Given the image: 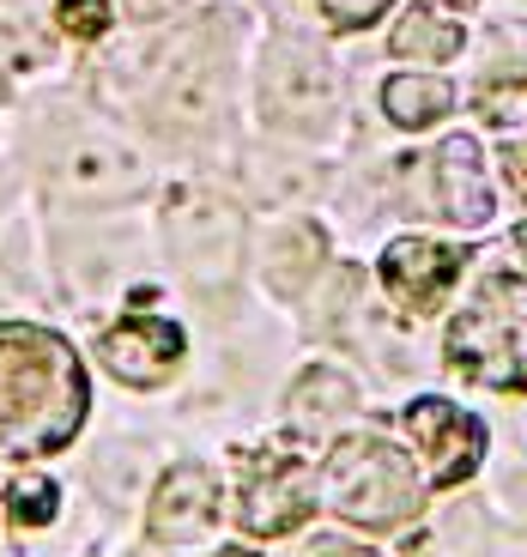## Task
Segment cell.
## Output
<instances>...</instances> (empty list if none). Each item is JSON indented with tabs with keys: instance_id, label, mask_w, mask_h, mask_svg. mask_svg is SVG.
<instances>
[{
	"instance_id": "cell-1",
	"label": "cell",
	"mask_w": 527,
	"mask_h": 557,
	"mask_svg": "<svg viewBox=\"0 0 527 557\" xmlns=\"http://www.w3.org/2000/svg\"><path fill=\"white\" fill-rule=\"evenodd\" d=\"M91 388L85 363L37 321H0V455H61L79 436Z\"/></svg>"
},
{
	"instance_id": "cell-2",
	"label": "cell",
	"mask_w": 527,
	"mask_h": 557,
	"mask_svg": "<svg viewBox=\"0 0 527 557\" xmlns=\"http://www.w3.org/2000/svg\"><path fill=\"white\" fill-rule=\"evenodd\" d=\"M449 370L503 394H527V278L491 273L473 304L449 321Z\"/></svg>"
},
{
	"instance_id": "cell-3",
	"label": "cell",
	"mask_w": 527,
	"mask_h": 557,
	"mask_svg": "<svg viewBox=\"0 0 527 557\" xmlns=\"http://www.w3.org/2000/svg\"><path fill=\"white\" fill-rule=\"evenodd\" d=\"M321 497L333 516H346L352 528H401L425 509L413 460L382 436H346L321 467Z\"/></svg>"
},
{
	"instance_id": "cell-4",
	"label": "cell",
	"mask_w": 527,
	"mask_h": 557,
	"mask_svg": "<svg viewBox=\"0 0 527 557\" xmlns=\"http://www.w3.org/2000/svg\"><path fill=\"white\" fill-rule=\"evenodd\" d=\"M164 231H170V249H176V267L195 285L219 292V285L236 278V261H243V212L224 195H212V188H182V195H170Z\"/></svg>"
},
{
	"instance_id": "cell-5",
	"label": "cell",
	"mask_w": 527,
	"mask_h": 557,
	"mask_svg": "<svg viewBox=\"0 0 527 557\" xmlns=\"http://www.w3.org/2000/svg\"><path fill=\"white\" fill-rule=\"evenodd\" d=\"M316 516V485L297 455H273V448H236V521L255 540H279L297 533Z\"/></svg>"
},
{
	"instance_id": "cell-6",
	"label": "cell",
	"mask_w": 527,
	"mask_h": 557,
	"mask_svg": "<svg viewBox=\"0 0 527 557\" xmlns=\"http://www.w3.org/2000/svg\"><path fill=\"white\" fill-rule=\"evenodd\" d=\"M261 110L285 134H328L333 110H340L333 67L304 42H273V55L261 67Z\"/></svg>"
},
{
	"instance_id": "cell-7",
	"label": "cell",
	"mask_w": 527,
	"mask_h": 557,
	"mask_svg": "<svg viewBox=\"0 0 527 557\" xmlns=\"http://www.w3.org/2000/svg\"><path fill=\"white\" fill-rule=\"evenodd\" d=\"M401 424L413 431L418 455H425V479L437 491L473 479V467L486 460V424L473 412H461L455 400H413Z\"/></svg>"
},
{
	"instance_id": "cell-8",
	"label": "cell",
	"mask_w": 527,
	"mask_h": 557,
	"mask_svg": "<svg viewBox=\"0 0 527 557\" xmlns=\"http://www.w3.org/2000/svg\"><path fill=\"white\" fill-rule=\"evenodd\" d=\"M103 363L110 376H122L127 388H164L170 376L182 370V327L176 321H158V315H127L122 327L103 334Z\"/></svg>"
},
{
	"instance_id": "cell-9",
	"label": "cell",
	"mask_w": 527,
	"mask_h": 557,
	"mask_svg": "<svg viewBox=\"0 0 527 557\" xmlns=\"http://www.w3.org/2000/svg\"><path fill=\"white\" fill-rule=\"evenodd\" d=\"M212 521H219V479L200 460L170 467L152 491V516H146L152 540L158 545H200L212 533Z\"/></svg>"
},
{
	"instance_id": "cell-10",
	"label": "cell",
	"mask_w": 527,
	"mask_h": 557,
	"mask_svg": "<svg viewBox=\"0 0 527 557\" xmlns=\"http://www.w3.org/2000/svg\"><path fill=\"white\" fill-rule=\"evenodd\" d=\"M461 278V249L425 237H401L382 255V292L406 309V315H430L449 297V285Z\"/></svg>"
},
{
	"instance_id": "cell-11",
	"label": "cell",
	"mask_w": 527,
	"mask_h": 557,
	"mask_svg": "<svg viewBox=\"0 0 527 557\" xmlns=\"http://www.w3.org/2000/svg\"><path fill=\"white\" fill-rule=\"evenodd\" d=\"M56 176L73 200H122L146 182V170H139L134 146H122L110 134H85L56 158Z\"/></svg>"
},
{
	"instance_id": "cell-12",
	"label": "cell",
	"mask_w": 527,
	"mask_h": 557,
	"mask_svg": "<svg viewBox=\"0 0 527 557\" xmlns=\"http://www.w3.org/2000/svg\"><path fill=\"white\" fill-rule=\"evenodd\" d=\"M437 212L455 224H486L491 219V182H486V152L473 134H455L437 146Z\"/></svg>"
},
{
	"instance_id": "cell-13",
	"label": "cell",
	"mask_w": 527,
	"mask_h": 557,
	"mask_svg": "<svg viewBox=\"0 0 527 557\" xmlns=\"http://www.w3.org/2000/svg\"><path fill=\"white\" fill-rule=\"evenodd\" d=\"M164 122L170 127H207L219 110V61H212V42H188V49H170V73H164Z\"/></svg>"
},
{
	"instance_id": "cell-14",
	"label": "cell",
	"mask_w": 527,
	"mask_h": 557,
	"mask_svg": "<svg viewBox=\"0 0 527 557\" xmlns=\"http://www.w3.org/2000/svg\"><path fill=\"white\" fill-rule=\"evenodd\" d=\"M358 412V388H352L340 370H304V376L292 382V394H285V424H292L304 443H321L328 431H340L346 418Z\"/></svg>"
},
{
	"instance_id": "cell-15",
	"label": "cell",
	"mask_w": 527,
	"mask_h": 557,
	"mask_svg": "<svg viewBox=\"0 0 527 557\" xmlns=\"http://www.w3.org/2000/svg\"><path fill=\"white\" fill-rule=\"evenodd\" d=\"M321 255H328V237H321V224L309 219H285L267 243V285L279 297H297L309 278L321 273Z\"/></svg>"
},
{
	"instance_id": "cell-16",
	"label": "cell",
	"mask_w": 527,
	"mask_h": 557,
	"mask_svg": "<svg viewBox=\"0 0 527 557\" xmlns=\"http://www.w3.org/2000/svg\"><path fill=\"white\" fill-rule=\"evenodd\" d=\"M449 103H455V91H449V79H437V73H394V79L382 85V110H389L394 127H425V122H437V115H449Z\"/></svg>"
},
{
	"instance_id": "cell-17",
	"label": "cell",
	"mask_w": 527,
	"mask_h": 557,
	"mask_svg": "<svg viewBox=\"0 0 527 557\" xmlns=\"http://www.w3.org/2000/svg\"><path fill=\"white\" fill-rule=\"evenodd\" d=\"M389 49H394V61H449L461 49V25H449V18L418 7V13H406L401 25H394Z\"/></svg>"
},
{
	"instance_id": "cell-18",
	"label": "cell",
	"mask_w": 527,
	"mask_h": 557,
	"mask_svg": "<svg viewBox=\"0 0 527 557\" xmlns=\"http://www.w3.org/2000/svg\"><path fill=\"white\" fill-rule=\"evenodd\" d=\"M243 170H249V195L267 200V207H292V200H304L309 188H316V170L292 164V158L279 170H273V158H249Z\"/></svg>"
},
{
	"instance_id": "cell-19",
	"label": "cell",
	"mask_w": 527,
	"mask_h": 557,
	"mask_svg": "<svg viewBox=\"0 0 527 557\" xmlns=\"http://www.w3.org/2000/svg\"><path fill=\"white\" fill-rule=\"evenodd\" d=\"M7 509H13V521L19 528H49L56 521V509H61V491H56V479H42V473H19L13 485H7Z\"/></svg>"
},
{
	"instance_id": "cell-20",
	"label": "cell",
	"mask_w": 527,
	"mask_h": 557,
	"mask_svg": "<svg viewBox=\"0 0 527 557\" xmlns=\"http://www.w3.org/2000/svg\"><path fill=\"white\" fill-rule=\"evenodd\" d=\"M56 18H61V30H68V37L98 42L103 30H110V0H61Z\"/></svg>"
},
{
	"instance_id": "cell-21",
	"label": "cell",
	"mask_w": 527,
	"mask_h": 557,
	"mask_svg": "<svg viewBox=\"0 0 527 557\" xmlns=\"http://www.w3.org/2000/svg\"><path fill=\"white\" fill-rule=\"evenodd\" d=\"M321 13L333 30H364L376 13H389V0H321Z\"/></svg>"
},
{
	"instance_id": "cell-22",
	"label": "cell",
	"mask_w": 527,
	"mask_h": 557,
	"mask_svg": "<svg viewBox=\"0 0 527 557\" xmlns=\"http://www.w3.org/2000/svg\"><path fill=\"white\" fill-rule=\"evenodd\" d=\"M297 557H376V552L358 545V540H340V533H321V540L297 545Z\"/></svg>"
},
{
	"instance_id": "cell-23",
	"label": "cell",
	"mask_w": 527,
	"mask_h": 557,
	"mask_svg": "<svg viewBox=\"0 0 527 557\" xmlns=\"http://www.w3.org/2000/svg\"><path fill=\"white\" fill-rule=\"evenodd\" d=\"M122 13L139 18V25H158V18L182 13V0H122Z\"/></svg>"
},
{
	"instance_id": "cell-24",
	"label": "cell",
	"mask_w": 527,
	"mask_h": 557,
	"mask_svg": "<svg viewBox=\"0 0 527 557\" xmlns=\"http://www.w3.org/2000/svg\"><path fill=\"white\" fill-rule=\"evenodd\" d=\"M503 170H510V182H515V195L527 200V139H515L510 152H503Z\"/></svg>"
},
{
	"instance_id": "cell-25",
	"label": "cell",
	"mask_w": 527,
	"mask_h": 557,
	"mask_svg": "<svg viewBox=\"0 0 527 557\" xmlns=\"http://www.w3.org/2000/svg\"><path fill=\"white\" fill-rule=\"evenodd\" d=\"M212 557H261V552H249V545H224V552H212Z\"/></svg>"
},
{
	"instance_id": "cell-26",
	"label": "cell",
	"mask_w": 527,
	"mask_h": 557,
	"mask_svg": "<svg viewBox=\"0 0 527 557\" xmlns=\"http://www.w3.org/2000/svg\"><path fill=\"white\" fill-rule=\"evenodd\" d=\"M515 249H522V255H527V224H515Z\"/></svg>"
}]
</instances>
